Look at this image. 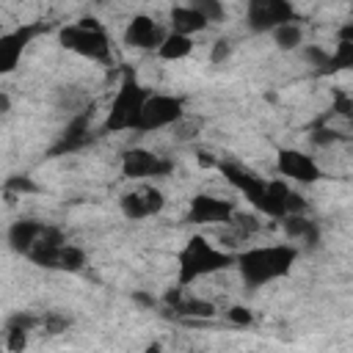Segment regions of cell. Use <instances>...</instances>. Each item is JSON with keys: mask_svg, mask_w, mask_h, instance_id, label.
Segmentation results:
<instances>
[{"mask_svg": "<svg viewBox=\"0 0 353 353\" xmlns=\"http://www.w3.org/2000/svg\"><path fill=\"white\" fill-rule=\"evenodd\" d=\"M295 259H298V248L292 243H279V245H251L234 256V265H237L240 281L256 290L287 276Z\"/></svg>", "mask_w": 353, "mask_h": 353, "instance_id": "obj_1", "label": "cell"}, {"mask_svg": "<svg viewBox=\"0 0 353 353\" xmlns=\"http://www.w3.org/2000/svg\"><path fill=\"white\" fill-rule=\"evenodd\" d=\"M234 256L237 254L215 248L207 237L193 234V237H188V243L176 254V284L190 287L199 279H210V276L226 270L229 265H234Z\"/></svg>", "mask_w": 353, "mask_h": 353, "instance_id": "obj_2", "label": "cell"}, {"mask_svg": "<svg viewBox=\"0 0 353 353\" xmlns=\"http://www.w3.org/2000/svg\"><path fill=\"white\" fill-rule=\"evenodd\" d=\"M149 88L141 85L135 80L132 72H127L121 77V85L110 102V110H108V119L102 124L105 132H124V130H138V121H141V113H143V105L149 99Z\"/></svg>", "mask_w": 353, "mask_h": 353, "instance_id": "obj_3", "label": "cell"}, {"mask_svg": "<svg viewBox=\"0 0 353 353\" xmlns=\"http://www.w3.org/2000/svg\"><path fill=\"white\" fill-rule=\"evenodd\" d=\"M61 44L66 50L77 52L80 58H88V61H97V63H108L113 58V52H110V36L91 17L66 25L61 30Z\"/></svg>", "mask_w": 353, "mask_h": 353, "instance_id": "obj_4", "label": "cell"}, {"mask_svg": "<svg viewBox=\"0 0 353 353\" xmlns=\"http://www.w3.org/2000/svg\"><path fill=\"white\" fill-rule=\"evenodd\" d=\"M185 119V105L179 97L171 94H149L141 121H138V132H154V130H165V127H176Z\"/></svg>", "mask_w": 353, "mask_h": 353, "instance_id": "obj_5", "label": "cell"}, {"mask_svg": "<svg viewBox=\"0 0 353 353\" xmlns=\"http://www.w3.org/2000/svg\"><path fill=\"white\" fill-rule=\"evenodd\" d=\"M245 19L251 30L273 33L276 28L295 22V8L292 3H284V0H254L245 6Z\"/></svg>", "mask_w": 353, "mask_h": 353, "instance_id": "obj_6", "label": "cell"}, {"mask_svg": "<svg viewBox=\"0 0 353 353\" xmlns=\"http://www.w3.org/2000/svg\"><path fill=\"white\" fill-rule=\"evenodd\" d=\"M234 204L229 199H221V196H210V193H199L190 199V207H188V223H196V226H210V223H221V226H229L232 218H234Z\"/></svg>", "mask_w": 353, "mask_h": 353, "instance_id": "obj_7", "label": "cell"}, {"mask_svg": "<svg viewBox=\"0 0 353 353\" xmlns=\"http://www.w3.org/2000/svg\"><path fill=\"white\" fill-rule=\"evenodd\" d=\"M171 171V160L152 149L132 146L121 154V174L127 179H149V176H165Z\"/></svg>", "mask_w": 353, "mask_h": 353, "instance_id": "obj_8", "label": "cell"}, {"mask_svg": "<svg viewBox=\"0 0 353 353\" xmlns=\"http://www.w3.org/2000/svg\"><path fill=\"white\" fill-rule=\"evenodd\" d=\"M163 207H165V196L154 185H141V188H132V190H127L121 196V212L127 218H132V221L157 215Z\"/></svg>", "mask_w": 353, "mask_h": 353, "instance_id": "obj_9", "label": "cell"}, {"mask_svg": "<svg viewBox=\"0 0 353 353\" xmlns=\"http://www.w3.org/2000/svg\"><path fill=\"white\" fill-rule=\"evenodd\" d=\"M276 171L284 179L303 182V185L320 179V165L314 163V157H309L306 152H298V149H281L276 157Z\"/></svg>", "mask_w": 353, "mask_h": 353, "instance_id": "obj_10", "label": "cell"}, {"mask_svg": "<svg viewBox=\"0 0 353 353\" xmlns=\"http://www.w3.org/2000/svg\"><path fill=\"white\" fill-rule=\"evenodd\" d=\"M168 33L171 28H163L152 17H132L124 30V41L135 50H160Z\"/></svg>", "mask_w": 353, "mask_h": 353, "instance_id": "obj_11", "label": "cell"}, {"mask_svg": "<svg viewBox=\"0 0 353 353\" xmlns=\"http://www.w3.org/2000/svg\"><path fill=\"white\" fill-rule=\"evenodd\" d=\"M39 33V25H19L8 33L0 36V72H14L19 58H22V50L28 47V41Z\"/></svg>", "mask_w": 353, "mask_h": 353, "instance_id": "obj_12", "label": "cell"}, {"mask_svg": "<svg viewBox=\"0 0 353 353\" xmlns=\"http://www.w3.org/2000/svg\"><path fill=\"white\" fill-rule=\"evenodd\" d=\"M168 22H171V33H182V36H190V39H193V33H201V30L210 28V22L199 14V8L193 3L174 6L171 14H168Z\"/></svg>", "mask_w": 353, "mask_h": 353, "instance_id": "obj_13", "label": "cell"}, {"mask_svg": "<svg viewBox=\"0 0 353 353\" xmlns=\"http://www.w3.org/2000/svg\"><path fill=\"white\" fill-rule=\"evenodd\" d=\"M41 232H44V223H39V221H17L8 229V243H11L14 251L28 256L30 248L36 245V240L41 237Z\"/></svg>", "mask_w": 353, "mask_h": 353, "instance_id": "obj_14", "label": "cell"}, {"mask_svg": "<svg viewBox=\"0 0 353 353\" xmlns=\"http://www.w3.org/2000/svg\"><path fill=\"white\" fill-rule=\"evenodd\" d=\"M193 39L190 36H182V33H168L165 36V41H163V47L157 50V55L163 58V61H179V58H188L190 52H193Z\"/></svg>", "mask_w": 353, "mask_h": 353, "instance_id": "obj_15", "label": "cell"}, {"mask_svg": "<svg viewBox=\"0 0 353 353\" xmlns=\"http://www.w3.org/2000/svg\"><path fill=\"white\" fill-rule=\"evenodd\" d=\"M284 232L290 240H303V243H317V226L306 215H290L281 221Z\"/></svg>", "mask_w": 353, "mask_h": 353, "instance_id": "obj_16", "label": "cell"}, {"mask_svg": "<svg viewBox=\"0 0 353 353\" xmlns=\"http://www.w3.org/2000/svg\"><path fill=\"white\" fill-rule=\"evenodd\" d=\"M171 301H174V298H171ZM174 309H176L179 314H188V317H212V314H215V306H212L207 298H193V295L182 298L179 292H176Z\"/></svg>", "mask_w": 353, "mask_h": 353, "instance_id": "obj_17", "label": "cell"}, {"mask_svg": "<svg viewBox=\"0 0 353 353\" xmlns=\"http://www.w3.org/2000/svg\"><path fill=\"white\" fill-rule=\"evenodd\" d=\"M336 69H353V44L339 41V44H336V50L325 58L323 72H336Z\"/></svg>", "mask_w": 353, "mask_h": 353, "instance_id": "obj_18", "label": "cell"}, {"mask_svg": "<svg viewBox=\"0 0 353 353\" xmlns=\"http://www.w3.org/2000/svg\"><path fill=\"white\" fill-rule=\"evenodd\" d=\"M301 39H303V30H301V25H295V22L281 25V28L273 30V41H276L281 50H295V47L301 44Z\"/></svg>", "mask_w": 353, "mask_h": 353, "instance_id": "obj_19", "label": "cell"}, {"mask_svg": "<svg viewBox=\"0 0 353 353\" xmlns=\"http://www.w3.org/2000/svg\"><path fill=\"white\" fill-rule=\"evenodd\" d=\"M83 265H85V251L77 248V245H72V243H66L63 251H61L58 268H61V270H80Z\"/></svg>", "mask_w": 353, "mask_h": 353, "instance_id": "obj_20", "label": "cell"}, {"mask_svg": "<svg viewBox=\"0 0 353 353\" xmlns=\"http://www.w3.org/2000/svg\"><path fill=\"white\" fill-rule=\"evenodd\" d=\"M199 8V14L207 19V22H221L223 19V6L221 3H210V0H196L193 3Z\"/></svg>", "mask_w": 353, "mask_h": 353, "instance_id": "obj_21", "label": "cell"}, {"mask_svg": "<svg viewBox=\"0 0 353 353\" xmlns=\"http://www.w3.org/2000/svg\"><path fill=\"white\" fill-rule=\"evenodd\" d=\"M226 320H229L232 325H251V323H254V314H251V309H248V306L234 303V306H229V309H226Z\"/></svg>", "mask_w": 353, "mask_h": 353, "instance_id": "obj_22", "label": "cell"}, {"mask_svg": "<svg viewBox=\"0 0 353 353\" xmlns=\"http://www.w3.org/2000/svg\"><path fill=\"white\" fill-rule=\"evenodd\" d=\"M331 113H336V116H342V119H345V121H347V124L353 127V99H347V97H339Z\"/></svg>", "mask_w": 353, "mask_h": 353, "instance_id": "obj_23", "label": "cell"}, {"mask_svg": "<svg viewBox=\"0 0 353 353\" xmlns=\"http://www.w3.org/2000/svg\"><path fill=\"white\" fill-rule=\"evenodd\" d=\"M229 52H232L229 41H215V44H212V63L226 61V58H229Z\"/></svg>", "mask_w": 353, "mask_h": 353, "instance_id": "obj_24", "label": "cell"}, {"mask_svg": "<svg viewBox=\"0 0 353 353\" xmlns=\"http://www.w3.org/2000/svg\"><path fill=\"white\" fill-rule=\"evenodd\" d=\"M143 353H163V345H160V342H149V345L143 347Z\"/></svg>", "mask_w": 353, "mask_h": 353, "instance_id": "obj_25", "label": "cell"}, {"mask_svg": "<svg viewBox=\"0 0 353 353\" xmlns=\"http://www.w3.org/2000/svg\"><path fill=\"white\" fill-rule=\"evenodd\" d=\"M193 353H207V350H193Z\"/></svg>", "mask_w": 353, "mask_h": 353, "instance_id": "obj_26", "label": "cell"}]
</instances>
